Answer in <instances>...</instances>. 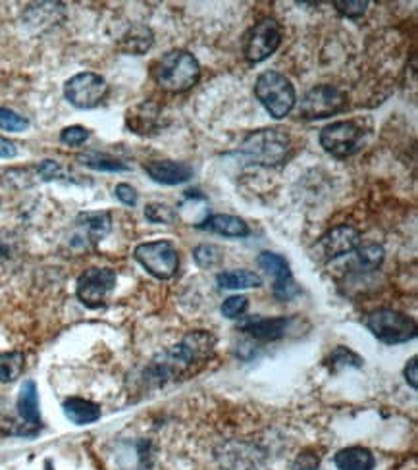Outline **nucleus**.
I'll return each instance as SVG.
<instances>
[{"instance_id":"obj_24","label":"nucleus","mask_w":418,"mask_h":470,"mask_svg":"<svg viewBox=\"0 0 418 470\" xmlns=\"http://www.w3.org/2000/svg\"><path fill=\"white\" fill-rule=\"evenodd\" d=\"M77 162L84 164V166L97 170V172H127L130 166L120 158H114L110 155H104V152H84V155L77 157Z\"/></svg>"},{"instance_id":"obj_17","label":"nucleus","mask_w":418,"mask_h":470,"mask_svg":"<svg viewBox=\"0 0 418 470\" xmlns=\"http://www.w3.org/2000/svg\"><path fill=\"white\" fill-rule=\"evenodd\" d=\"M289 326V319L285 316H276V319H247L239 324V330L249 334L257 342H277L285 336V330Z\"/></svg>"},{"instance_id":"obj_18","label":"nucleus","mask_w":418,"mask_h":470,"mask_svg":"<svg viewBox=\"0 0 418 470\" xmlns=\"http://www.w3.org/2000/svg\"><path fill=\"white\" fill-rule=\"evenodd\" d=\"M125 122L133 134H139V135L153 134L155 129H158L160 126V107L145 101L127 112Z\"/></svg>"},{"instance_id":"obj_37","label":"nucleus","mask_w":418,"mask_h":470,"mask_svg":"<svg viewBox=\"0 0 418 470\" xmlns=\"http://www.w3.org/2000/svg\"><path fill=\"white\" fill-rule=\"evenodd\" d=\"M418 362H416V357H413L407 367H405V380H407V384L413 387V390H416L418 387Z\"/></svg>"},{"instance_id":"obj_19","label":"nucleus","mask_w":418,"mask_h":470,"mask_svg":"<svg viewBox=\"0 0 418 470\" xmlns=\"http://www.w3.org/2000/svg\"><path fill=\"white\" fill-rule=\"evenodd\" d=\"M62 410L69 422L76 426H87L100 418V405L89 401V399L69 397L62 403Z\"/></svg>"},{"instance_id":"obj_20","label":"nucleus","mask_w":418,"mask_h":470,"mask_svg":"<svg viewBox=\"0 0 418 470\" xmlns=\"http://www.w3.org/2000/svg\"><path fill=\"white\" fill-rule=\"evenodd\" d=\"M197 228L224 235V238H247L249 235V226L245 224V220L229 215L208 216L203 224H197Z\"/></svg>"},{"instance_id":"obj_6","label":"nucleus","mask_w":418,"mask_h":470,"mask_svg":"<svg viewBox=\"0 0 418 470\" xmlns=\"http://www.w3.org/2000/svg\"><path fill=\"white\" fill-rule=\"evenodd\" d=\"M135 261L157 280H170L178 274L180 256L170 241H149L135 247Z\"/></svg>"},{"instance_id":"obj_31","label":"nucleus","mask_w":418,"mask_h":470,"mask_svg":"<svg viewBox=\"0 0 418 470\" xmlns=\"http://www.w3.org/2000/svg\"><path fill=\"white\" fill-rule=\"evenodd\" d=\"M247 309H249V299L245 296H231L222 303L220 312H222L226 319L236 320L241 319V316L247 312Z\"/></svg>"},{"instance_id":"obj_36","label":"nucleus","mask_w":418,"mask_h":470,"mask_svg":"<svg viewBox=\"0 0 418 470\" xmlns=\"http://www.w3.org/2000/svg\"><path fill=\"white\" fill-rule=\"evenodd\" d=\"M18 155V145L14 141L0 135V158H14Z\"/></svg>"},{"instance_id":"obj_22","label":"nucleus","mask_w":418,"mask_h":470,"mask_svg":"<svg viewBox=\"0 0 418 470\" xmlns=\"http://www.w3.org/2000/svg\"><path fill=\"white\" fill-rule=\"evenodd\" d=\"M153 43H155L153 31H150L147 26L137 23V26H132L124 33V37L118 43V49L125 54L141 56L150 49V46H153Z\"/></svg>"},{"instance_id":"obj_13","label":"nucleus","mask_w":418,"mask_h":470,"mask_svg":"<svg viewBox=\"0 0 418 470\" xmlns=\"http://www.w3.org/2000/svg\"><path fill=\"white\" fill-rule=\"evenodd\" d=\"M361 247V233L351 226L332 228L317 243V251L322 261H335L343 255L355 253Z\"/></svg>"},{"instance_id":"obj_4","label":"nucleus","mask_w":418,"mask_h":470,"mask_svg":"<svg viewBox=\"0 0 418 470\" xmlns=\"http://www.w3.org/2000/svg\"><path fill=\"white\" fill-rule=\"evenodd\" d=\"M254 95L276 120H282L297 104V93L292 81L280 72H272V69L261 74L254 81Z\"/></svg>"},{"instance_id":"obj_12","label":"nucleus","mask_w":418,"mask_h":470,"mask_svg":"<svg viewBox=\"0 0 418 470\" xmlns=\"http://www.w3.org/2000/svg\"><path fill=\"white\" fill-rule=\"evenodd\" d=\"M257 263L266 274L274 278V297L277 301H292L299 296V286L295 284L292 270H289V264L282 255L264 251L259 255Z\"/></svg>"},{"instance_id":"obj_34","label":"nucleus","mask_w":418,"mask_h":470,"mask_svg":"<svg viewBox=\"0 0 418 470\" xmlns=\"http://www.w3.org/2000/svg\"><path fill=\"white\" fill-rule=\"evenodd\" d=\"M37 172H39V175L44 182H52V180L64 178V170H62V166L56 160H43Z\"/></svg>"},{"instance_id":"obj_3","label":"nucleus","mask_w":418,"mask_h":470,"mask_svg":"<svg viewBox=\"0 0 418 470\" xmlns=\"http://www.w3.org/2000/svg\"><path fill=\"white\" fill-rule=\"evenodd\" d=\"M292 150V137L282 127H266L253 132L239 147V155L251 164L277 166Z\"/></svg>"},{"instance_id":"obj_8","label":"nucleus","mask_w":418,"mask_h":470,"mask_svg":"<svg viewBox=\"0 0 418 470\" xmlns=\"http://www.w3.org/2000/svg\"><path fill=\"white\" fill-rule=\"evenodd\" d=\"M347 109V95L334 85L312 87L299 102V118L303 120H322Z\"/></svg>"},{"instance_id":"obj_2","label":"nucleus","mask_w":418,"mask_h":470,"mask_svg":"<svg viewBox=\"0 0 418 470\" xmlns=\"http://www.w3.org/2000/svg\"><path fill=\"white\" fill-rule=\"evenodd\" d=\"M155 84L168 93H185L193 89L201 79V64L183 49H173L162 54L150 68Z\"/></svg>"},{"instance_id":"obj_16","label":"nucleus","mask_w":418,"mask_h":470,"mask_svg":"<svg viewBox=\"0 0 418 470\" xmlns=\"http://www.w3.org/2000/svg\"><path fill=\"white\" fill-rule=\"evenodd\" d=\"M149 178L162 185H180L193 178V168L185 162L176 160H153L145 164Z\"/></svg>"},{"instance_id":"obj_28","label":"nucleus","mask_w":418,"mask_h":470,"mask_svg":"<svg viewBox=\"0 0 418 470\" xmlns=\"http://www.w3.org/2000/svg\"><path fill=\"white\" fill-rule=\"evenodd\" d=\"M145 218L149 222H153V224H173L178 218V213L168 205H162V203H149L145 207Z\"/></svg>"},{"instance_id":"obj_9","label":"nucleus","mask_w":418,"mask_h":470,"mask_svg":"<svg viewBox=\"0 0 418 470\" xmlns=\"http://www.w3.org/2000/svg\"><path fill=\"white\" fill-rule=\"evenodd\" d=\"M116 276L110 268H89L77 278V299L85 304L87 309H100L107 304L110 293L116 289Z\"/></svg>"},{"instance_id":"obj_30","label":"nucleus","mask_w":418,"mask_h":470,"mask_svg":"<svg viewBox=\"0 0 418 470\" xmlns=\"http://www.w3.org/2000/svg\"><path fill=\"white\" fill-rule=\"evenodd\" d=\"M29 127V120L26 116H21L14 110L10 109H0V129H4V132H26Z\"/></svg>"},{"instance_id":"obj_21","label":"nucleus","mask_w":418,"mask_h":470,"mask_svg":"<svg viewBox=\"0 0 418 470\" xmlns=\"http://www.w3.org/2000/svg\"><path fill=\"white\" fill-rule=\"evenodd\" d=\"M334 463L340 470H373L376 466V457L370 450L355 445V448H345L335 453Z\"/></svg>"},{"instance_id":"obj_25","label":"nucleus","mask_w":418,"mask_h":470,"mask_svg":"<svg viewBox=\"0 0 418 470\" xmlns=\"http://www.w3.org/2000/svg\"><path fill=\"white\" fill-rule=\"evenodd\" d=\"M23 370H26V355L23 352H0V384L16 382Z\"/></svg>"},{"instance_id":"obj_26","label":"nucleus","mask_w":418,"mask_h":470,"mask_svg":"<svg viewBox=\"0 0 418 470\" xmlns=\"http://www.w3.org/2000/svg\"><path fill=\"white\" fill-rule=\"evenodd\" d=\"M193 258H195L197 266H201V268H214V266H218L220 263L224 261V253H222V249H220V247L205 243V245L195 247Z\"/></svg>"},{"instance_id":"obj_11","label":"nucleus","mask_w":418,"mask_h":470,"mask_svg":"<svg viewBox=\"0 0 418 470\" xmlns=\"http://www.w3.org/2000/svg\"><path fill=\"white\" fill-rule=\"evenodd\" d=\"M320 145L335 158H347L363 147V129L351 120L328 124L320 132Z\"/></svg>"},{"instance_id":"obj_15","label":"nucleus","mask_w":418,"mask_h":470,"mask_svg":"<svg viewBox=\"0 0 418 470\" xmlns=\"http://www.w3.org/2000/svg\"><path fill=\"white\" fill-rule=\"evenodd\" d=\"M16 410L18 417L23 422L28 436L41 428V409H39V393L37 384L33 380H26L20 387V393L16 399Z\"/></svg>"},{"instance_id":"obj_32","label":"nucleus","mask_w":418,"mask_h":470,"mask_svg":"<svg viewBox=\"0 0 418 470\" xmlns=\"http://www.w3.org/2000/svg\"><path fill=\"white\" fill-rule=\"evenodd\" d=\"M91 137V132L84 126H69L64 127L62 134H60V141L68 147H79L84 145L85 141Z\"/></svg>"},{"instance_id":"obj_10","label":"nucleus","mask_w":418,"mask_h":470,"mask_svg":"<svg viewBox=\"0 0 418 470\" xmlns=\"http://www.w3.org/2000/svg\"><path fill=\"white\" fill-rule=\"evenodd\" d=\"M284 39V29L277 20L264 18L254 26L245 39V58L251 64H261L280 49Z\"/></svg>"},{"instance_id":"obj_5","label":"nucleus","mask_w":418,"mask_h":470,"mask_svg":"<svg viewBox=\"0 0 418 470\" xmlns=\"http://www.w3.org/2000/svg\"><path fill=\"white\" fill-rule=\"evenodd\" d=\"M365 324L374 337L388 345L407 344L416 337V322L411 316L393 309H378L370 312Z\"/></svg>"},{"instance_id":"obj_1","label":"nucleus","mask_w":418,"mask_h":470,"mask_svg":"<svg viewBox=\"0 0 418 470\" xmlns=\"http://www.w3.org/2000/svg\"><path fill=\"white\" fill-rule=\"evenodd\" d=\"M216 337L211 332L197 330L185 336L180 344L165 349L147 364L143 382L149 387H165L188 380L201 372L214 357Z\"/></svg>"},{"instance_id":"obj_14","label":"nucleus","mask_w":418,"mask_h":470,"mask_svg":"<svg viewBox=\"0 0 418 470\" xmlns=\"http://www.w3.org/2000/svg\"><path fill=\"white\" fill-rule=\"evenodd\" d=\"M76 235L74 239H79L81 245L92 247L102 241L112 230V216L110 213H81L76 218Z\"/></svg>"},{"instance_id":"obj_27","label":"nucleus","mask_w":418,"mask_h":470,"mask_svg":"<svg viewBox=\"0 0 418 470\" xmlns=\"http://www.w3.org/2000/svg\"><path fill=\"white\" fill-rule=\"evenodd\" d=\"M357 261L361 264V270H376L382 263H384V247L382 245H365L358 247L355 251Z\"/></svg>"},{"instance_id":"obj_33","label":"nucleus","mask_w":418,"mask_h":470,"mask_svg":"<svg viewBox=\"0 0 418 470\" xmlns=\"http://www.w3.org/2000/svg\"><path fill=\"white\" fill-rule=\"evenodd\" d=\"M334 6L338 8V12L342 16H347V18H361L366 8H368V3L366 0H335Z\"/></svg>"},{"instance_id":"obj_35","label":"nucleus","mask_w":418,"mask_h":470,"mask_svg":"<svg viewBox=\"0 0 418 470\" xmlns=\"http://www.w3.org/2000/svg\"><path fill=\"white\" fill-rule=\"evenodd\" d=\"M114 195L125 207H135L137 205V199H139L137 191L133 190V187L130 183H118V185H116Z\"/></svg>"},{"instance_id":"obj_23","label":"nucleus","mask_w":418,"mask_h":470,"mask_svg":"<svg viewBox=\"0 0 418 470\" xmlns=\"http://www.w3.org/2000/svg\"><path fill=\"white\" fill-rule=\"evenodd\" d=\"M216 281L222 289H253L262 286V278L251 270H226L216 276Z\"/></svg>"},{"instance_id":"obj_29","label":"nucleus","mask_w":418,"mask_h":470,"mask_svg":"<svg viewBox=\"0 0 418 470\" xmlns=\"http://www.w3.org/2000/svg\"><path fill=\"white\" fill-rule=\"evenodd\" d=\"M328 367L335 372L338 369L342 367H357V369H361L363 367V359L357 355V352H353L351 349H347V347H338L335 349L330 359H328Z\"/></svg>"},{"instance_id":"obj_7","label":"nucleus","mask_w":418,"mask_h":470,"mask_svg":"<svg viewBox=\"0 0 418 470\" xmlns=\"http://www.w3.org/2000/svg\"><path fill=\"white\" fill-rule=\"evenodd\" d=\"M109 95L107 79L95 72H81L69 77L64 85V97L79 110H91L99 107Z\"/></svg>"}]
</instances>
